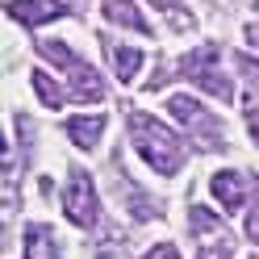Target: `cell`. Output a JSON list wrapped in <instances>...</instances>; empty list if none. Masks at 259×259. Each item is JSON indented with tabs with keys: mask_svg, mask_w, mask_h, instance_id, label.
I'll use <instances>...</instances> for the list:
<instances>
[{
	"mask_svg": "<svg viewBox=\"0 0 259 259\" xmlns=\"http://www.w3.org/2000/svg\"><path fill=\"white\" fill-rule=\"evenodd\" d=\"M125 125H130V138H134L138 155L147 159L159 176H176V171H180L184 147H180V138H176L163 121H155L151 113H130Z\"/></svg>",
	"mask_w": 259,
	"mask_h": 259,
	"instance_id": "1",
	"label": "cell"
},
{
	"mask_svg": "<svg viewBox=\"0 0 259 259\" xmlns=\"http://www.w3.org/2000/svg\"><path fill=\"white\" fill-rule=\"evenodd\" d=\"M38 51L51 59V63H59V67L71 75V96H75V101H101V92H105L101 75H96L84 59H75V55H71V46H63V42H42Z\"/></svg>",
	"mask_w": 259,
	"mask_h": 259,
	"instance_id": "2",
	"label": "cell"
},
{
	"mask_svg": "<svg viewBox=\"0 0 259 259\" xmlns=\"http://www.w3.org/2000/svg\"><path fill=\"white\" fill-rule=\"evenodd\" d=\"M184 75H188V79H197V84H201L205 92H213L218 101H230V79H226L222 59H218L213 46H201V51H192V55L184 59Z\"/></svg>",
	"mask_w": 259,
	"mask_h": 259,
	"instance_id": "3",
	"label": "cell"
},
{
	"mask_svg": "<svg viewBox=\"0 0 259 259\" xmlns=\"http://www.w3.org/2000/svg\"><path fill=\"white\" fill-rule=\"evenodd\" d=\"M167 113H171V117H180L184 130L201 134V147H218V142H222V125L213 121V113H205L192 96H171V101H167Z\"/></svg>",
	"mask_w": 259,
	"mask_h": 259,
	"instance_id": "4",
	"label": "cell"
},
{
	"mask_svg": "<svg viewBox=\"0 0 259 259\" xmlns=\"http://www.w3.org/2000/svg\"><path fill=\"white\" fill-rule=\"evenodd\" d=\"M63 209H67V218L75 226H96L101 218V205H96V188L84 171H71V184L63 192Z\"/></svg>",
	"mask_w": 259,
	"mask_h": 259,
	"instance_id": "5",
	"label": "cell"
},
{
	"mask_svg": "<svg viewBox=\"0 0 259 259\" xmlns=\"http://www.w3.org/2000/svg\"><path fill=\"white\" fill-rule=\"evenodd\" d=\"M213 197L222 209H238L242 201H247V192H259V184L251 180V176H242V171H218L213 176Z\"/></svg>",
	"mask_w": 259,
	"mask_h": 259,
	"instance_id": "6",
	"label": "cell"
},
{
	"mask_svg": "<svg viewBox=\"0 0 259 259\" xmlns=\"http://www.w3.org/2000/svg\"><path fill=\"white\" fill-rule=\"evenodd\" d=\"M9 13L21 25H42V21L63 17V5L59 0H9Z\"/></svg>",
	"mask_w": 259,
	"mask_h": 259,
	"instance_id": "7",
	"label": "cell"
},
{
	"mask_svg": "<svg viewBox=\"0 0 259 259\" xmlns=\"http://www.w3.org/2000/svg\"><path fill=\"white\" fill-rule=\"evenodd\" d=\"M25 259H59V242H55V230L46 222H34L25 226Z\"/></svg>",
	"mask_w": 259,
	"mask_h": 259,
	"instance_id": "8",
	"label": "cell"
},
{
	"mask_svg": "<svg viewBox=\"0 0 259 259\" xmlns=\"http://www.w3.org/2000/svg\"><path fill=\"white\" fill-rule=\"evenodd\" d=\"M101 134H105V117H71L67 121V138L75 147H84V151H92Z\"/></svg>",
	"mask_w": 259,
	"mask_h": 259,
	"instance_id": "9",
	"label": "cell"
},
{
	"mask_svg": "<svg viewBox=\"0 0 259 259\" xmlns=\"http://www.w3.org/2000/svg\"><path fill=\"white\" fill-rule=\"evenodd\" d=\"M109 55H113V71H117V79H134L138 67H142V51H134V46H109Z\"/></svg>",
	"mask_w": 259,
	"mask_h": 259,
	"instance_id": "10",
	"label": "cell"
},
{
	"mask_svg": "<svg viewBox=\"0 0 259 259\" xmlns=\"http://www.w3.org/2000/svg\"><path fill=\"white\" fill-rule=\"evenodd\" d=\"M105 17L117 21V25H134V29H142V34H147V21L138 17V9L130 5V0H105Z\"/></svg>",
	"mask_w": 259,
	"mask_h": 259,
	"instance_id": "11",
	"label": "cell"
},
{
	"mask_svg": "<svg viewBox=\"0 0 259 259\" xmlns=\"http://www.w3.org/2000/svg\"><path fill=\"white\" fill-rule=\"evenodd\" d=\"M242 117H247L251 138L259 142V84H251L247 92H242Z\"/></svg>",
	"mask_w": 259,
	"mask_h": 259,
	"instance_id": "12",
	"label": "cell"
},
{
	"mask_svg": "<svg viewBox=\"0 0 259 259\" xmlns=\"http://www.w3.org/2000/svg\"><path fill=\"white\" fill-rule=\"evenodd\" d=\"M34 92H38V96H42V101L51 105V109H59V105H63V92L55 88V79L46 75V71H34Z\"/></svg>",
	"mask_w": 259,
	"mask_h": 259,
	"instance_id": "13",
	"label": "cell"
},
{
	"mask_svg": "<svg viewBox=\"0 0 259 259\" xmlns=\"http://www.w3.org/2000/svg\"><path fill=\"white\" fill-rule=\"evenodd\" d=\"M230 255H234V242H226V238L209 242V247L201 251V259H230Z\"/></svg>",
	"mask_w": 259,
	"mask_h": 259,
	"instance_id": "14",
	"label": "cell"
},
{
	"mask_svg": "<svg viewBox=\"0 0 259 259\" xmlns=\"http://www.w3.org/2000/svg\"><path fill=\"white\" fill-rule=\"evenodd\" d=\"M142 259H180V251H176L171 242H159V247H151V251L142 255Z\"/></svg>",
	"mask_w": 259,
	"mask_h": 259,
	"instance_id": "15",
	"label": "cell"
},
{
	"mask_svg": "<svg viewBox=\"0 0 259 259\" xmlns=\"http://www.w3.org/2000/svg\"><path fill=\"white\" fill-rule=\"evenodd\" d=\"M247 234L259 242V192H255V209H251V218H247Z\"/></svg>",
	"mask_w": 259,
	"mask_h": 259,
	"instance_id": "16",
	"label": "cell"
},
{
	"mask_svg": "<svg viewBox=\"0 0 259 259\" xmlns=\"http://www.w3.org/2000/svg\"><path fill=\"white\" fill-rule=\"evenodd\" d=\"M247 42L255 46V59H259V25H247Z\"/></svg>",
	"mask_w": 259,
	"mask_h": 259,
	"instance_id": "17",
	"label": "cell"
},
{
	"mask_svg": "<svg viewBox=\"0 0 259 259\" xmlns=\"http://www.w3.org/2000/svg\"><path fill=\"white\" fill-rule=\"evenodd\" d=\"M155 5H159V9H176V0H155Z\"/></svg>",
	"mask_w": 259,
	"mask_h": 259,
	"instance_id": "18",
	"label": "cell"
},
{
	"mask_svg": "<svg viewBox=\"0 0 259 259\" xmlns=\"http://www.w3.org/2000/svg\"><path fill=\"white\" fill-rule=\"evenodd\" d=\"M255 259H259V255H255Z\"/></svg>",
	"mask_w": 259,
	"mask_h": 259,
	"instance_id": "19",
	"label": "cell"
}]
</instances>
